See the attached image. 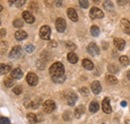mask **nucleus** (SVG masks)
<instances>
[{
    "mask_svg": "<svg viewBox=\"0 0 130 124\" xmlns=\"http://www.w3.org/2000/svg\"><path fill=\"white\" fill-rule=\"evenodd\" d=\"M27 37V33L23 30H18L15 32V38L18 41H21V40H24L25 38Z\"/></svg>",
    "mask_w": 130,
    "mask_h": 124,
    "instance_id": "f3484780",
    "label": "nucleus"
},
{
    "mask_svg": "<svg viewBox=\"0 0 130 124\" xmlns=\"http://www.w3.org/2000/svg\"><path fill=\"white\" fill-rule=\"evenodd\" d=\"M126 124H130V120H126V122H125Z\"/></svg>",
    "mask_w": 130,
    "mask_h": 124,
    "instance_id": "49530a36",
    "label": "nucleus"
},
{
    "mask_svg": "<svg viewBox=\"0 0 130 124\" xmlns=\"http://www.w3.org/2000/svg\"><path fill=\"white\" fill-rule=\"evenodd\" d=\"M26 81L30 86H35L38 83V76L33 72H29L26 76Z\"/></svg>",
    "mask_w": 130,
    "mask_h": 124,
    "instance_id": "39448f33",
    "label": "nucleus"
},
{
    "mask_svg": "<svg viewBox=\"0 0 130 124\" xmlns=\"http://www.w3.org/2000/svg\"><path fill=\"white\" fill-rule=\"evenodd\" d=\"M127 78H128V79L130 80V70L128 71V72H127Z\"/></svg>",
    "mask_w": 130,
    "mask_h": 124,
    "instance_id": "a18cd8bd",
    "label": "nucleus"
},
{
    "mask_svg": "<svg viewBox=\"0 0 130 124\" xmlns=\"http://www.w3.org/2000/svg\"><path fill=\"white\" fill-rule=\"evenodd\" d=\"M82 65H83V67H84L85 69H87V70H92V69L94 68L93 63L90 61L89 59H83Z\"/></svg>",
    "mask_w": 130,
    "mask_h": 124,
    "instance_id": "a211bd4d",
    "label": "nucleus"
},
{
    "mask_svg": "<svg viewBox=\"0 0 130 124\" xmlns=\"http://www.w3.org/2000/svg\"><path fill=\"white\" fill-rule=\"evenodd\" d=\"M67 59H68V61L70 62V63H72V64H74V63H76V62L78 61V57H77V55L74 52H69L68 55H67Z\"/></svg>",
    "mask_w": 130,
    "mask_h": 124,
    "instance_id": "6ab92c4d",
    "label": "nucleus"
},
{
    "mask_svg": "<svg viewBox=\"0 0 130 124\" xmlns=\"http://www.w3.org/2000/svg\"><path fill=\"white\" fill-rule=\"evenodd\" d=\"M14 82H15V81L13 80V78H6V79L4 80V84H5L6 87H13Z\"/></svg>",
    "mask_w": 130,
    "mask_h": 124,
    "instance_id": "bb28decb",
    "label": "nucleus"
},
{
    "mask_svg": "<svg viewBox=\"0 0 130 124\" xmlns=\"http://www.w3.org/2000/svg\"><path fill=\"white\" fill-rule=\"evenodd\" d=\"M102 110H103L104 113H106V114H109V113L112 112V108H111V106H110V100H109L108 97L104 98L103 101H102Z\"/></svg>",
    "mask_w": 130,
    "mask_h": 124,
    "instance_id": "0eeeda50",
    "label": "nucleus"
},
{
    "mask_svg": "<svg viewBox=\"0 0 130 124\" xmlns=\"http://www.w3.org/2000/svg\"><path fill=\"white\" fill-rule=\"evenodd\" d=\"M114 45L118 50H123L125 47V41L121 38H115L114 39Z\"/></svg>",
    "mask_w": 130,
    "mask_h": 124,
    "instance_id": "2eb2a0df",
    "label": "nucleus"
},
{
    "mask_svg": "<svg viewBox=\"0 0 130 124\" xmlns=\"http://www.w3.org/2000/svg\"><path fill=\"white\" fill-rule=\"evenodd\" d=\"M103 7H104V9H106V10H108V11H112L114 8L113 3H112L111 1H105V2L103 3Z\"/></svg>",
    "mask_w": 130,
    "mask_h": 124,
    "instance_id": "b1692460",
    "label": "nucleus"
},
{
    "mask_svg": "<svg viewBox=\"0 0 130 124\" xmlns=\"http://www.w3.org/2000/svg\"><path fill=\"white\" fill-rule=\"evenodd\" d=\"M87 51L91 56H96L100 53V49L95 43H90L87 46Z\"/></svg>",
    "mask_w": 130,
    "mask_h": 124,
    "instance_id": "423d86ee",
    "label": "nucleus"
},
{
    "mask_svg": "<svg viewBox=\"0 0 130 124\" xmlns=\"http://www.w3.org/2000/svg\"><path fill=\"white\" fill-rule=\"evenodd\" d=\"M15 4H16L17 7H21L22 5H24V4H25V0H16Z\"/></svg>",
    "mask_w": 130,
    "mask_h": 124,
    "instance_id": "e433bc0d",
    "label": "nucleus"
},
{
    "mask_svg": "<svg viewBox=\"0 0 130 124\" xmlns=\"http://www.w3.org/2000/svg\"><path fill=\"white\" fill-rule=\"evenodd\" d=\"M119 61H120V63H121V64H123V65H125V66L129 65V63H130L129 58H128L127 56H125V55H122V56H120V58H119Z\"/></svg>",
    "mask_w": 130,
    "mask_h": 124,
    "instance_id": "393cba45",
    "label": "nucleus"
},
{
    "mask_svg": "<svg viewBox=\"0 0 130 124\" xmlns=\"http://www.w3.org/2000/svg\"><path fill=\"white\" fill-rule=\"evenodd\" d=\"M34 49H35V48H34V46H33L32 44H26V45H25V51L28 52V53L33 52Z\"/></svg>",
    "mask_w": 130,
    "mask_h": 124,
    "instance_id": "7c9ffc66",
    "label": "nucleus"
},
{
    "mask_svg": "<svg viewBox=\"0 0 130 124\" xmlns=\"http://www.w3.org/2000/svg\"><path fill=\"white\" fill-rule=\"evenodd\" d=\"M90 32H91L92 36H98L99 33H100V29L98 28L97 26L93 25V26H91V28H90Z\"/></svg>",
    "mask_w": 130,
    "mask_h": 124,
    "instance_id": "cd10ccee",
    "label": "nucleus"
},
{
    "mask_svg": "<svg viewBox=\"0 0 130 124\" xmlns=\"http://www.w3.org/2000/svg\"><path fill=\"white\" fill-rule=\"evenodd\" d=\"M121 27L125 33L130 35V21L126 18L121 19Z\"/></svg>",
    "mask_w": 130,
    "mask_h": 124,
    "instance_id": "9b49d317",
    "label": "nucleus"
},
{
    "mask_svg": "<svg viewBox=\"0 0 130 124\" xmlns=\"http://www.w3.org/2000/svg\"><path fill=\"white\" fill-rule=\"evenodd\" d=\"M39 35L40 37L43 39V40H49L50 39V35H51V30H50V27L45 25V26H42L39 30Z\"/></svg>",
    "mask_w": 130,
    "mask_h": 124,
    "instance_id": "f03ea898",
    "label": "nucleus"
},
{
    "mask_svg": "<svg viewBox=\"0 0 130 124\" xmlns=\"http://www.w3.org/2000/svg\"><path fill=\"white\" fill-rule=\"evenodd\" d=\"M79 4H80V6L83 7V8H87L89 6V2L86 1V0H80L79 1Z\"/></svg>",
    "mask_w": 130,
    "mask_h": 124,
    "instance_id": "f704fd0d",
    "label": "nucleus"
},
{
    "mask_svg": "<svg viewBox=\"0 0 130 124\" xmlns=\"http://www.w3.org/2000/svg\"><path fill=\"white\" fill-rule=\"evenodd\" d=\"M67 15L70 18V20H72L73 22H76L78 20V14H77L76 10L73 9V8H68L67 9Z\"/></svg>",
    "mask_w": 130,
    "mask_h": 124,
    "instance_id": "f8f14e48",
    "label": "nucleus"
},
{
    "mask_svg": "<svg viewBox=\"0 0 130 124\" xmlns=\"http://www.w3.org/2000/svg\"><path fill=\"white\" fill-rule=\"evenodd\" d=\"M13 25H14L15 27H22V26H23V21H22L21 19H16V20H14Z\"/></svg>",
    "mask_w": 130,
    "mask_h": 124,
    "instance_id": "2f4dec72",
    "label": "nucleus"
},
{
    "mask_svg": "<svg viewBox=\"0 0 130 124\" xmlns=\"http://www.w3.org/2000/svg\"><path fill=\"white\" fill-rule=\"evenodd\" d=\"M55 107H56V105L53 100H46L43 104V111L45 113H51L55 110Z\"/></svg>",
    "mask_w": 130,
    "mask_h": 124,
    "instance_id": "20e7f679",
    "label": "nucleus"
},
{
    "mask_svg": "<svg viewBox=\"0 0 130 124\" xmlns=\"http://www.w3.org/2000/svg\"><path fill=\"white\" fill-rule=\"evenodd\" d=\"M12 91L15 93L16 95H20V94L22 93V88H21L20 86H15V87L12 89Z\"/></svg>",
    "mask_w": 130,
    "mask_h": 124,
    "instance_id": "72a5a7b5",
    "label": "nucleus"
},
{
    "mask_svg": "<svg viewBox=\"0 0 130 124\" xmlns=\"http://www.w3.org/2000/svg\"><path fill=\"white\" fill-rule=\"evenodd\" d=\"M89 14H90V17H91V18H94V19H101V18L104 17L103 11H102L101 9L97 8V7H92V8L90 9Z\"/></svg>",
    "mask_w": 130,
    "mask_h": 124,
    "instance_id": "7ed1b4c3",
    "label": "nucleus"
},
{
    "mask_svg": "<svg viewBox=\"0 0 130 124\" xmlns=\"http://www.w3.org/2000/svg\"><path fill=\"white\" fill-rule=\"evenodd\" d=\"M84 112H85V110H84L83 105H80V106H78L77 108L75 109V111H74V116H75L76 118H79V117H81V115Z\"/></svg>",
    "mask_w": 130,
    "mask_h": 124,
    "instance_id": "5701e85b",
    "label": "nucleus"
},
{
    "mask_svg": "<svg viewBox=\"0 0 130 124\" xmlns=\"http://www.w3.org/2000/svg\"><path fill=\"white\" fill-rule=\"evenodd\" d=\"M4 34H6V31L4 30V29H1V37H3Z\"/></svg>",
    "mask_w": 130,
    "mask_h": 124,
    "instance_id": "79ce46f5",
    "label": "nucleus"
},
{
    "mask_svg": "<svg viewBox=\"0 0 130 124\" xmlns=\"http://www.w3.org/2000/svg\"><path fill=\"white\" fill-rule=\"evenodd\" d=\"M22 17H23L24 21L27 22V23H29V24L33 23L34 20H35V18H34V16L32 15V13L29 12V11H24V12L22 13Z\"/></svg>",
    "mask_w": 130,
    "mask_h": 124,
    "instance_id": "ddd939ff",
    "label": "nucleus"
},
{
    "mask_svg": "<svg viewBox=\"0 0 130 124\" xmlns=\"http://www.w3.org/2000/svg\"><path fill=\"white\" fill-rule=\"evenodd\" d=\"M105 80H106V82H107L108 84H110V85H115V84H117V82H118L117 78L115 77V76H113V75H106Z\"/></svg>",
    "mask_w": 130,
    "mask_h": 124,
    "instance_id": "aec40b11",
    "label": "nucleus"
},
{
    "mask_svg": "<svg viewBox=\"0 0 130 124\" xmlns=\"http://www.w3.org/2000/svg\"><path fill=\"white\" fill-rule=\"evenodd\" d=\"M91 90L94 94H99L102 90V87H101V84L99 81H93L91 83Z\"/></svg>",
    "mask_w": 130,
    "mask_h": 124,
    "instance_id": "4468645a",
    "label": "nucleus"
},
{
    "mask_svg": "<svg viewBox=\"0 0 130 124\" xmlns=\"http://www.w3.org/2000/svg\"><path fill=\"white\" fill-rule=\"evenodd\" d=\"M21 53H22L21 46H14L11 49L10 53H9V57L10 58H18L21 55Z\"/></svg>",
    "mask_w": 130,
    "mask_h": 124,
    "instance_id": "1a4fd4ad",
    "label": "nucleus"
},
{
    "mask_svg": "<svg viewBox=\"0 0 130 124\" xmlns=\"http://www.w3.org/2000/svg\"><path fill=\"white\" fill-rule=\"evenodd\" d=\"M56 5H57V6H60V5H62V2H60V1H57V2H56Z\"/></svg>",
    "mask_w": 130,
    "mask_h": 124,
    "instance_id": "c03bdc74",
    "label": "nucleus"
},
{
    "mask_svg": "<svg viewBox=\"0 0 130 124\" xmlns=\"http://www.w3.org/2000/svg\"><path fill=\"white\" fill-rule=\"evenodd\" d=\"M126 3H127V2L124 1V0H119V1H118V4H119V5H125Z\"/></svg>",
    "mask_w": 130,
    "mask_h": 124,
    "instance_id": "a19ab883",
    "label": "nucleus"
},
{
    "mask_svg": "<svg viewBox=\"0 0 130 124\" xmlns=\"http://www.w3.org/2000/svg\"><path fill=\"white\" fill-rule=\"evenodd\" d=\"M70 112H65L64 115H63V118H64V120H66V121H69L70 119H71V117H70V114H69Z\"/></svg>",
    "mask_w": 130,
    "mask_h": 124,
    "instance_id": "58836bf2",
    "label": "nucleus"
},
{
    "mask_svg": "<svg viewBox=\"0 0 130 124\" xmlns=\"http://www.w3.org/2000/svg\"><path fill=\"white\" fill-rule=\"evenodd\" d=\"M27 119H28V121H29L30 123H32V124L37 122V117H36V115L33 114V113H28V114H27Z\"/></svg>",
    "mask_w": 130,
    "mask_h": 124,
    "instance_id": "a878e982",
    "label": "nucleus"
},
{
    "mask_svg": "<svg viewBox=\"0 0 130 124\" xmlns=\"http://www.w3.org/2000/svg\"><path fill=\"white\" fill-rule=\"evenodd\" d=\"M66 47H67L69 50H75V49H76V45H75L74 43H72L71 41H69V42L66 43Z\"/></svg>",
    "mask_w": 130,
    "mask_h": 124,
    "instance_id": "473e14b6",
    "label": "nucleus"
},
{
    "mask_svg": "<svg viewBox=\"0 0 130 124\" xmlns=\"http://www.w3.org/2000/svg\"><path fill=\"white\" fill-rule=\"evenodd\" d=\"M23 76V72L20 68H15L11 71V77L13 79H20Z\"/></svg>",
    "mask_w": 130,
    "mask_h": 124,
    "instance_id": "dca6fc26",
    "label": "nucleus"
},
{
    "mask_svg": "<svg viewBox=\"0 0 130 124\" xmlns=\"http://www.w3.org/2000/svg\"><path fill=\"white\" fill-rule=\"evenodd\" d=\"M108 70H109V72H110V73H116V72H118V71H119L118 67H116L114 64H111V65H109V66H108Z\"/></svg>",
    "mask_w": 130,
    "mask_h": 124,
    "instance_id": "c85d7f7f",
    "label": "nucleus"
},
{
    "mask_svg": "<svg viewBox=\"0 0 130 124\" xmlns=\"http://www.w3.org/2000/svg\"><path fill=\"white\" fill-rule=\"evenodd\" d=\"M57 46V43L54 42V41H50L49 42V47H56Z\"/></svg>",
    "mask_w": 130,
    "mask_h": 124,
    "instance_id": "ea45409f",
    "label": "nucleus"
},
{
    "mask_svg": "<svg viewBox=\"0 0 130 124\" xmlns=\"http://www.w3.org/2000/svg\"><path fill=\"white\" fill-rule=\"evenodd\" d=\"M55 26L58 32H64L66 29V21L63 18H58L55 22Z\"/></svg>",
    "mask_w": 130,
    "mask_h": 124,
    "instance_id": "6e6552de",
    "label": "nucleus"
},
{
    "mask_svg": "<svg viewBox=\"0 0 130 124\" xmlns=\"http://www.w3.org/2000/svg\"><path fill=\"white\" fill-rule=\"evenodd\" d=\"M98 110H99V104L95 101H92L90 103V105H89V111L91 113H95V112H97Z\"/></svg>",
    "mask_w": 130,
    "mask_h": 124,
    "instance_id": "4be33fe9",
    "label": "nucleus"
},
{
    "mask_svg": "<svg viewBox=\"0 0 130 124\" xmlns=\"http://www.w3.org/2000/svg\"><path fill=\"white\" fill-rule=\"evenodd\" d=\"M52 80L56 83H62L65 81V75L64 76H61V77H52Z\"/></svg>",
    "mask_w": 130,
    "mask_h": 124,
    "instance_id": "c756f323",
    "label": "nucleus"
},
{
    "mask_svg": "<svg viewBox=\"0 0 130 124\" xmlns=\"http://www.w3.org/2000/svg\"><path fill=\"white\" fill-rule=\"evenodd\" d=\"M127 105V103H126V101H122L121 102V106H123V107H125Z\"/></svg>",
    "mask_w": 130,
    "mask_h": 124,
    "instance_id": "37998d69",
    "label": "nucleus"
},
{
    "mask_svg": "<svg viewBox=\"0 0 130 124\" xmlns=\"http://www.w3.org/2000/svg\"><path fill=\"white\" fill-rule=\"evenodd\" d=\"M80 93H81L82 95H86V96H87L89 92H88V89H87L86 87H82L81 89H80Z\"/></svg>",
    "mask_w": 130,
    "mask_h": 124,
    "instance_id": "4c0bfd02",
    "label": "nucleus"
},
{
    "mask_svg": "<svg viewBox=\"0 0 130 124\" xmlns=\"http://www.w3.org/2000/svg\"><path fill=\"white\" fill-rule=\"evenodd\" d=\"M49 73H50L51 77H61V76H64V65L61 62L53 63V65H51L50 68H49Z\"/></svg>",
    "mask_w": 130,
    "mask_h": 124,
    "instance_id": "f257e3e1",
    "label": "nucleus"
},
{
    "mask_svg": "<svg viewBox=\"0 0 130 124\" xmlns=\"http://www.w3.org/2000/svg\"><path fill=\"white\" fill-rule=\"evenodd\" d=\"M9 71H10V66H9V65L4 64V63H1V64H0V73H1L2 75L8 73Z\"/></svg>",
    "mask_w": 130,
    "mask_h": 124,
    "instance_id": "412c9836",
    "label": "nucleus"
},
{
    "mask_svg": "<svg viewBox=\"0 0 130 124\" xmlns=\"http://www.w3.org/2000/svg\"><path fill=\"white\" fill-rule=\"evenodd\" d=\"M76 101H77V95H76L75 93L70 92L67 95V97H66V102H67V104H68L69 106H74Z\"/></svg>",
    "mask_w": 130,
    "mask_h": 124,
    "instance_id": "9d476101",
    "label": "nucleus"
},
{
    "mask_svg": "<svg viewBox=\"0 0 130 124\" xmlns=\"http://www.w3.org/2000/svg\"><path fill=\"white\" fill-rule=\"evenodd\" d=\"M0 124H10V120L7 117H1L0 118Z\"/></svg>",
    "mask_w": 130,
    "mask_h": 124,
    "instance_id": "c9c22d12",
    "label": "nucleus"
}]
</instances>
